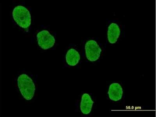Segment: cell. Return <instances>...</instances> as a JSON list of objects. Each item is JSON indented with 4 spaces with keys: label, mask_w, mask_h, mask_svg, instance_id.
<instances>
[{
    "label": "cell",
    "mask_w": 156,
    "mask_h": 117,
    "mask_svg": "<svg viewBox=\"0 0 156 117\" xmlns=\"http://www.w3.org/2000/svg\"><path fill=\"white\" fill-rule=\"evenodd\" d=\"M17 81L22 95L26 100L32 99L35 91V86L33 80L27 75L22 74L19 77Z\"/></svg>",
    "instance_id": "1"
},
{
    "label": "cell",
    "mask_w": 156,
    "mask_h": 117,
    "mask_svg": "<svg viewBox=\"0 0 156 117\" xmlns=\"http://www.w3.org/2000/svg\"><path fill=\"white\" fill-rule=\"evenodd\" d=\"M86 57L91 62H95L100 58L101 52V48L94 40H90L85 45Z\"/></svg>",
    "instance_id": "3"
},
{
    "label": "cell",
    "mask_w": 156,
    "mask_h": 117,
    "mask_svg": "<svg viewBox=\"0 0 156 117\" xmlns=\"http://www.w3.org/2000/svg\"><path fill=\"white\" fill-rule=\"evenodd\" d=\"M37 39L39 46L44 50L48 49L55 44V38L47 30L39 32L37 35Z\"/></svg>",
    "instance_id": "4"
},
{
    "label": "cell",
    "mask_w": 156,
    "mask_h": 117,
    "mask_svg": "<svg viewBox=\"0 0 156 117\" xmlns=\"http://www.w3.org/2000/svg\"><path fill=\"white\" fill-rule=\"evenodd\" d=\"M93 101L90 95L85 93L82 97L80 103V108L83 114L87 115L91 112L92 108Z\"/></svg>",
    "instance_id": "7"
},
{
    "label": "cell",
    "mask_w": 156,
    "mask_h": 117,
    "mask_svg": "<svg viewBox=\"0 0 156 117\" xmlns=\"http://www.w3.org/2000/svg\"><path fill=\"white\" fill-rule=\"evenodd\" d=\"M123 91L122 86L118 83H113L110 86L108 92L110 99L118 101L122 98Z\"/></svg>",
    "instance_id": "5"
},
{
    "label": "cell",
    "mask_w": 156,
    "mask_h": 117,
    "mask_svg": "<svg viewBox=\"0 0 156 117\" xmlns=\"http://www.w3.org/2000/svg\"><path fill=\"white\" fill-rule=\"evenodd\" d=\"M66 59L68 65L72 66H75L80 60V55L76 50L71 49L67 53Z\"/></svg>",
    "instance_id": "8"
},
{
    "label": "cell",
    "mask_w": 156,
    "mask_h": 117,
    "mask_svg": "<svg viewBox=\"0 0 156 117\" xmlns=\"http://www.w3.org/2000/svg\"><path fill=\"white\" fill-rule=\"evenodd\" d=\"M12 15L15 21L21 27L27 28L31 24V15L28 10L24 7L18 5L14 9Z\"/></svg>",
    "instance_id": "2"
},
{
    "label": "cell",
    "mask_w": 156,
    "mask_h": 117,
    "mask_svg": "<svg viewBox=\"0 0 156 117\" xmlns=\"http://www.w3.org/2000/svg\"><path fill=\"white\" fill-rule=\"evenodd\" d=\"M120 33V29L118 24L114 23H111L108 26L107 32V36L109 42L111 44L116 43Z\"/></svg>",
    "instance_id": "6"
}]
</instances>
